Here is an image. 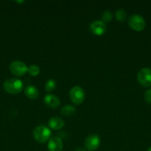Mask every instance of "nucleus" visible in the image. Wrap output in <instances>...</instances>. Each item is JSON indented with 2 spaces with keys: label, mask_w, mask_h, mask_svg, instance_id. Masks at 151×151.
Returning a JSON list of instances; mask_svg holds the SVG:
<instances>
[{
  "label": "nucleus",
  "mask_w": 151,
  "mask_h": 151,
  "mask_svg": "<svg viewBox=\"0 0 151 151\" xmlns=\"http://www.w3.org/2000/svg\"><path fill=\"white\" fill-rule=\"evenodd\" d=\"M3 89L10 94H19L23 88V83L18 78H9L3 83Z\"/></svg>",
  "instance_id": "f257e3e1"
},
{
  "label": "nucleus",
  "mask_w": 151,
  "mask_h": 151,
  "mask_svg": "<svg viewBox=\"0 0 151 151\" xmlns=\"http://www.w3.org/2000/svg\"><path fill=\"white\" fill-rule=\"evenodd\" d=\"M52 132L45 125H38L33 131V137L39 143H45L51 138Z\"/></svg>",
  "instance_id": "f03ea898"
},
{
  "label": "nucleus",
  "mask_w": 151,
  "mask_h": 151,
  "mask_svg": "<svg viewBox=\"0 0 151 151\" xmlns=\"http://www.w3.org/2000/svg\"><path fill=\"white\" fill-rule=\"evenodd\" d=\"M69 97L71 102L75 105H81L85 100V92L79 86H75L70 90Z\"/></svg>",
  "instance_id": "7ed1b4c3"
},
{
  "label": "nucleus",
  "mask_w": 151,
  "mask_h": 151,
  "mask_svg": "<svg viewBox=\"0 0 151 151\" xmlns=\"http://www.w3.org/2000/svg\"><path fill=\"white\" fill-rule=\"evenodd\" d=\"M128 26L133 30L140 32L145 28L146 22L142 16L139 14H133L129 18Z\"/></svg>",
  "instance_id": "20e7f679"
},
{
  "label": "nucleus",
  "mask_w": 151,
  "mask_h": 151,
  "mask_svg": "<svg viewBox=\"0 0 151 151\" xmlns=\"http://www.w3.org/2000/svg\"><path fill=\"white\" fill-rule=\"evenodd\" d=\"M28 68L27 65L21 60H13L9 66L10 72L16 77L25 75L28 72Z\"/></svg>",
  "instance_id": "39448f33"
},
{
  "label": "nucleus",
  "mask_w": 151,
  "mask_h": 151,
  "mask_svg": "<svg viewBox=\"0 0 151 151\" xmlns=\"http://www.w3.org/2000/svg\"><path fill=\"white\" fill-rule=\"evenodd\" d=\"M137 81L140 85L144 87L151 86V69L144 67L141 69L137 74Z\"/></svg>",
  "instance_id": "423d86ee"
},
{
  "label": "nucleus",
  "mask_w": 151,
  "mask_h": 151,
  "mask_svg": "<svg viewBox=\"0 0 151 151\" xmlns=\"http://www.w3.org/2000/svg\"><path fill=\"white\" fill-rule=\"evenodd\" d=\"M101 144L100 137L97 134H90L84 140V147L89 151L97 150Z\"/></svg>",
  "instance_id": "0eeeda50"
},
{
  "label": "nucleus",
  "mask_w": 151,
  "mask_h": 151,
  "mask_svg": "<svg viewBox=\"0 0 151 151\" xmlns=\"http://www.w3.org/2000/svg\"><path fill=\"white\" fill-rule=\"evenodd\" d=\"M106 24L101 20L93 21L90 24V30L93 35L100 36L106 32Z\"/></svg>",
  "instance_id": "6e6552de"
},
{
  "label": "nucleus",
  "mask_w": 151,
  "mask_h": 151,
  "mask_svg": "<svg viewBox=\"0 0 151 151\" xmlns=\"http://www.w3.org/2000/svg\"><path fill=\"white\" fill-rule=\"evenodd\" d=\"M64 144L62 138L59 137H51L48 141L47 150L48 151H62Z\"/></svg>",
  "instance_id": "1a4fd4ad"
},
{
  "label": "nucleus",
  "mask_w": 151,
  "mask_h": 151,
  "mask_svg": "<svg viewBox=\"0 0 151 151\" xmlns=\"http://www.w3.org/2000/svg\"><path fill=\"white\" fill-rule=\"evenodd\" d=\"M44 103L50 109H57L61 105L60 99L53 94H46L44 97Z\"/></svg>",
  "instance_id": "9d476101"
},
{
  "label": "nucleus",
  "mask_w": 151,
  "mask_h": 151,
  "mask_svg": "<svg viewBox=\"0 0 151 151\" xmlns=\"http://www.w3.org/2000/svg\"><path fill=\"white\" fill-rule=\"evenodd\" d=\"M48 125L50 127V129L58 131L63 128L65 125V121L59 116H53V117L50 118L49 120Z\"/></svg>",
  "instance_id": "9b49d317"
},
{
  "label": "nucleus",
  "mask_w": 151,
  "mask_h": 151,
  "mask_svg": "<svg viewBox=\"0 0 151 151\" xmlns=\"http://www.w3.org/2000/svg\"><path fill=\"white\" fill-rule=\"evenodd\" d=\"M25 94L30 100H36L38 98L39 92L36 87L33 85H30L25 88Z\"/></svg>",
  "instance_id": "f8f14e48"
},
{
  "label": "nucleus",
  "mask_w": 151,
  "mask_h": 151,
  "mask_svg": "<svg viewBox=\"0 0 151 151\" xmlns=\"http://www.w3.org/2000/svg\"><path fill=\"white\" fill-rule=\"evenodd\" d=\"M76 109L72 105H66V106H63L61 109V114H62L63 116H69L73 114L76 112Z\"/></svg>",
  "instance_id": "ddd939ff"
},
{
  "label": "nucleus",
  "mask_w": 151,
  "mask_h": 151,
  "mask_svg": "<svg viewBox=\"0 0 151 151\" xmlns=\"http://www.w3.org/2000/svg\"><path fill=\"white\" fill-rule=\"evenodd\" d=\"M28 73L29 74L30 76L36 77L37 75H39L40 73V68L37 65L32 64L30 66H28Z\"/></svg>",
  "instance_id": "4468645a"
},
{
  "label": "nucleus",
  "mask_w": 151,
  "mask_h": 151,
  "mask_svg": "<svg viewBox=\"0 0 151 151\" xmlns=\"http://www.w3.org/2000/svg\"><path fill=\"white\" fill-rule=\"evenodd\" d=\"M115 18L119 22H123L127 18V13L124 9H118L115 13Z\"/></svg>",
  "instance_id": "2eb2a0df"
},
{
  "label": "nucleus",
  "mask_w": 151,
  "mask_h": 151,
  "mask_svg": "<svg viewBox=\"0 0 151 151\" xmlns=\"http://www.w3.org/2000/svg\"><path fill=\"white\" fill-rule=\"evenodd\" d=\"M56 88V82L55 81V80L50 79L45 83V85H44L45 91H48V92H51V91H54Z\"/></svg>",
  "instance_id": "dca6fc26"
},
{
  "label": "nucleus",
  "mask_w": 151,
  "mask_h": 151,
  "mask_svg": "<svg viewBox=\"0 0 151 151\" xmlns=\"http://www.w3.org/2000/svg\"><path fill=\"white\" fill-rule=\"evenodd\" d=\"M113 19V14L110 10H105L102 15V21L103 22H109Z\"/></svg>",
  "instance_id": "f3484780"
},
{
  "label": "nucleus",
  "mask_w": 151,
  "mask_h": 151,
  "mask_svg": "<svg viewBox=\"0 0 151 151\" xmlns=\"http://www.w3.org/2000/svg\"><path fill=\"white\" fill-rule=\"evenodd\" d=\"M144 100L149 104H151V88L147 90L144 93Z\"/></svg>",
  "instance_id": "a211bd4d"
},
{
  "label": "nucleus",
  "mask_w": 151,
  "mask_h": 151,
  "mask_svg": "<svg viewBox=\"0 0 151 151\" xmlns=\"http://www.w3.org/2000/svg\"><path fill=\"white\" fill-rule=\"evenodd\" d=\"M75 151H86V149L82 147H78L76 149Z\"/></svg>",
  "instance_id": "6ab92c4d"
},
{
  "label": "nucleus",
  "mask_w": 151,
  "mask_h": 151,
  "mask_svg": "<svg viewBox=\"0 0 151 151\" xmlns=\"http://www.w3.org/2000/svg\"><path fill=\"white\" fill-rule=\"evenodd\" d=\"M25 1H16V2H19V3H23Z\"/></svg>",
  "instance_id": "aec40b11"
},
{
  "label": "nucleus",
  "mask_w": 151,
  "mask_h": 151,
  "mask_svg": "<svg viewBox=\"0 0 151 151\" xmlns=\"http://www.w3.org/2000/svg\"><path fill=\"white\" fill-rule=\"evenodd\" d=\"M147 151H151V147H150L149 148L147 149Z\"/></svg>",
  "instance_id": "412c9836"
}]
</instances>
